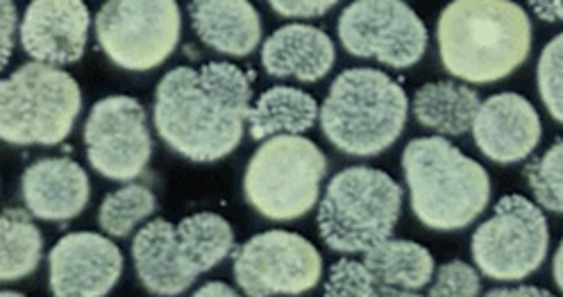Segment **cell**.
<instances>
[{
  "instance_id": "6da1fadb",
  "label": "cell",
  "mask_w": 563,
  "mask_h": 297,
  "mask_svg": "<svg viewBox=\"0 0 563 297\" xmlns=\"http://www.w3.org/2000/svg\"><path fill=\"white\" fill-rule=\"evenodd\" d=\"M251 96V78L230 62L178 66L155 89V130L185 160L214 164L241 143L253 107Z\"/></svg>"
},
{
  "instance_id": "7a4b0ae2",
  "label": "cell",
  "mask_w": 563,
  "mask_h": 297,
  "mask_svg": "<svg viewBox=\"0 0 563 297\" xmlns=\"http://www.w3.org/2000/svg\"><path fill=\"white\" fill-rule=\"evenodd\" d=\"M439 55L452 78L505 80L532 51V23L514 0H452L437 25Z\"/></svg>"
},
{
  "instance_id": "3957f363",
  "label": "cell",
  "mask_w": 563,
  "mask_h": 297,
  "mask_svg": "<svg viewBox=\"0 0 563 297\" xmlns=\"http://www.w3.org/2000/svg\"><path fill=\"white\" fill-rule=\"evenodd\" d=\"M402 170L411 211L430 230H464L490 202L486 168L443 136L409 141L402 153Z\"/></svg>"
},
{
  "instance_id": "277c9868",
  "label": "cell",
  "mask_w": 563,
  "mask_h": 297,
  "mask_svg": "<svg viewBox=\"0 0 563 297\" xmlns=\"http://www.w3.org/2000/svg\"><path fill=\"white\" fill-rule=\"evenodd\" d=\"M232 252V226L211 211L187 216L178 226L155 218L132 241L136 277L151 295L159 297L183 295L200 275L217 268Z\"/></svg>"
},
{
  "instance_id": "5b68a950",
  "label": "cell",
  "mask_w": 563,
  "mask_h": 297,
  "mask_svg": "<svg viewBox=\"0 0 563 297\" xmlns=\"http://www.w3.org/2000/svg\"><path fill=\"white\" fill-rule=\"evenodd\" d=\"M407 114V94L391 76L375 68H347L332 82L319 119L336 151L375 157L400 139Z\"/></svg>"
},
{
  "instance_id": "8992f818",
  "label": "cell",
  "mask_w": 563,
  "mask_h": 297,
  "mask_svg": "<svg viewBox=\"0 0 563 297\" xmlns=\"http://www.w3.org/2000/svg\"><path fill=\"white\" fill-rule=\"evenodd\" d=\"M402 200V187L389 173L352 166L330 179L316 226L330 250L364 254L394 234Z\"/></svg>"
},
{
  "instance_id": "52a82bcc",
  "label": "cell",
  "mask_w": 563,
  "mask_h": 297,
  "mask_svg": "<svg viewBox=\"0 0 563 297\" xmlns=\"http://www.w3.org/2000/svg\"><path fill=\"white\" fill-rule=\"evenodd\" d=\"M80 109L74 76L32 59L0 82V136L10 145H57L74 130Z\"/></svg>"
},
{
  "instance_id": "ba28073f",
  "label": "cell",
  "mask_w": 563,
  "mask_h": 297,
  "mask_svg": "<svg viewBox=\"0 0 563 297\" xmlns=\"http://www.w3.org/2000/svg\"><path fill=\"white\" fill-rule=\"evenodd\" d=\"M325 173L328 160L313 141L300 134H277L266 139L251 157L243 175V194L266 220H300L319 202Z\"/></svg>"
},
{
  "instance_id": "9c48e42d",
  "label": "cell",
  "mask_w": 563,
  "mask_h": 297,
  "mask_svg": "<svg viewBox=\"0 0 563 297\" xmlns=\"http://www.w3.org/2000/svg\"><path fill=\"white\" fill-rule=\"evenodd\" d=\"M178 0H108L96 16V40L119 68L146 73L180 44Z\"/></svg>"
},
{
  "instance_id": "30bf717a",
  "label": "cell",
  "mask_w": 563,
  "mask_h": 297,
  "mask_svg": "<svg viewBox=\"0 0 563 297\" xmlns=\"http://www.w3.org/2000/svg\"><path fill=\"white\" fill-rule=\"evenodd\" d=\"M548 250L550 228L543 211L518 194L500 198L471 241L475 266L496 282H520L534 275Z\"/></svg>"
},
{
  "instance_id": "8fae6325",
  "label": "cell",
  "mask_w": 563,
  "mask_h": 297,
  "mask_svg": "<svg viewBox=\"0 0 563 297\" xmlns=\"http://www.w3.org/2000/svg\"><path fill=\"white\" fill-rule=\"evenodd\" d=\"M339 40L352 57L411 68L428 51V28L402 0H352L339 16Z\"/></svg>"
},
{
  "instance_id": "7c38bea8",
  "label": "cell",
  "mask_w": 563,
  "mask_h": 297,
  "mask_svg": "<svg viewBox=\"0 0 563 297\" xmlns=\"http://www.w3.org/2000/svg\"><path fill=\"white\" fill-rule=\"evenodd\" d=\"M232 273L236 286L251 297L302 295L321 282L323 258L305 237L271 230L234 252Z\"/></svg>"
},
{
  "instance_id": "4fadbf2b",
  "label": "cell",
  "mask_w": 563,
  "mask_h": 297,
  "mask_svg": "<svg viewBox=\"0 0 563 297\" xmlns=\"http://www.w3.org/2000/svg\"><path fill=\"white\" fill-rule=\"evenodd\" d=\"M91 168L112 182H132L146 170L153 155L146 109L132 96L98 100L85 123Z\"/></svg>"
},
{
  "instance_id": "5bb4252c",
  "label": "cell",
  "mask_w": 563,
  "mask_h": 297,
  "mask_svg": "<svg viewBox=\"0 0 563 297\" xmlns=\"http://www.w3.org/2000/svg\"><path fill=\"white\" fill-rule=\"evenodd\" d=\"M121 273V248L96 232H70L48 252V286L57 297H102Z\"/></svg>"
},
{
  "instance_id": "9a60e30c",
  "label": "cell",
  "mask_w": 563,
  "mask_h": 297,
  "mask_svg": "<svg viewBox=\"0 0 563 297\" xmlns=\"http://www.w3.org/2000/svg\"><path fill=\"white\" fill-rule=\"evenodd\" d=\"M89 25L85 0H32L21 21V46L34 62L76 64L85 55Z\"/></svg>"
},
{
  "instance_id": "2e32d148",
  "label": "cell",
  "mask_w": 563,
  "mask_h": 297,
  "mask_svg": "<svg viewBox=\"0 0 563 297\" xmlns=\"http://www.w3.org/2000/svg\"><path fill=\"white\" fill-rule=\"evenodd\" d=\"M479 153L503 166L530 157L541 141V119L520 94H496L479 105L473 123Z\"/></svg>"
},
{
  "instance_id": "e0dca14e",
  "label": "cell",
  "mask_w": 563,
  "mask_h": 297,
  "mask_svg": "<svg viewBox=\"0 0 563 297\" xmlns=\"http://www.w3.org/2000/svg\"><path fill=\"white\" fill-rule=\"evenodd\" d=\"M21 196L34 218L66 222L78 218L89 205L91 184L78 162L48 157L23 170Z\"/></svg>"
},
{
  "instance_id": "ac0fdd59",
  "label": "cell",
  "mask_w": 563,
  "mask_h": 297,
  "mask_svg": "<svg viewBox=\"0 0 563 297\" xmlns=\"http://www.w3.org/2000/svg\"><path fill=\"white\" fill-rule=\"evenodd\" d=\"M336 48L330 36L305 23L275 30L262 46V66L268 76L298 82H319L332 70Z\"/></svg>"
},
{
  "instance_id": "d6986e66",
  "label": "cell",
  "mask_w": 563,
  "mask_h": 297,
  "mask_svg": "<svg viewBox=\"0 0 563 297\" xmlns=\"http://www.w3.org/2000/svg\"><path fill=\"white\" fill-rule=\"evenodd\" d=\"M189 19L198 40L230 57H249L262 42V19L251 0H191Z\"/></svg>"
},
{
  "instance_id": "ffe728a7",
  "label": "cell",
  "mask_w": 563,
  "mask_h": 297,
  "mask_svg": "<svg viewBox=\"0 0 563 297\" xmlns=\"http://www.w3.org/2000/svg\"><path fill=\"white\" fill-rule=\"evenodd\" d=\"M377 295H416L434 279V256L426 245L407 239H386L364 252Z\"/></svg>"
},
{
  "instance_id": "44dd1931",
  "label": "cell",
  "mask_w": 563,
  "mask_h": 297,
  "mask_svg": "<svg viewBox=\"0 0 563 297\" xmlns=\"http://www.w3.org/2000/svg\"><path fill=\"white\" fill-rule=\"evenodd\" d=\"M479 94L460 82H428L413 96L416 121L441 136H464L473 130Z\"/></svg>"
},
{
  "instance_id": "7402d4cb",
  "label": "cell",
  "mask_w": 563,
  "mask_h": 297,
  "mask_svg": "<svg viewBox=\"0 0 563 297\" xmlns=\"http://www.w3.org/2000/svg\"><path fill=\"white\" fill-rule=\"evenodd\" d=\"M321 117L313 96L296 87L266 89L251 107L249 132L253 141H266L277 134H302Z\"/></svg>"
},
{
  "instance_id": "603a6c76",
  "label": "cell",
  "mask_w": 563,
  "mask_h": 297,
  "mask_svg": "<svg viewBox=\"0 0 563 297\" xmlns=\"http://www.w3.org/2000/svg\"><path fill=\"white\" fill-rule=\"evenodd\" d=\"M34 216L19 207H8L0 218V282L30 277L42 264L44 237Z\"/></svg>"
},
{
  "instance_id": "cb8c5ba5",
  "label": "cell",
  "mask_w": 563,
  "mask_h": 297,
  "mask_svg": "<svg viewBox=\"0 0 563 297\" xmlns=\"http://www.w3.org/2000/svg\"><path fill=\"white\" fill-rule=\"evenodd\" d=\"M157 209L155 194L144 184H125L102 200L98 211L100 230L112 239H128L136 226L151 218Z\"/></svg>"
},
{
  "instance_id": "d4e9b609",
  "label": "cell",
  "mask_w": 563,
  "mask_h": 297,
  "mask_svg": "<svg viewBox=\"0 0 563 297\" xmlns=\"http://www.w3.org/2000/svg\"><path fill=\"white\" fill-rule=\"evenodd\" d=\"M525 179L541 207L563 213V139L554 141L541 157L527 164Z\"/></svg>"
},
{
  "instance_id": "484cf974",
  "label": "cell",
  "mask_w": 563,
  "mask_h": 297,
  "mask_svg": "<svg viewBox=\"0 0 563 297\" xmlns=\"http://www.w3.org/2000/svg\"><path fill=\"white\" fill-rule=\"evenodd\" d=\"M537 85L550 117L563 123V32L543 48L537 66Z\"/></svg>"
},
{
  "instance_id": "4316f807",
  "label": "cell",
  "mask_w": 563,
  "mask_h": 297,
  "mask_svg": "<svg viewBox=\"0 0 563 297\" xmlns=\"http://www.w3.org/2000/svg\"><path fill=\"white\" fill-rule=\"evenodd\" d=\"M325 295L330 297H373L377 295V286L373 279V273L364 262H357V258H339V262L332 266L328 284H325Z\"/></svg>"
},
{
  "instance_id": "83f0119b",
  "label": "cell",
  "mask_w": 563,
  "mask_h": 297,
  "mask_svg": "<svg viewBox=\"0 0 563 297\" xmlns=\"http://www.w3.org/2000/svg\"><path fill=\"white\" fill-rule=\"evenodd\" d=\"M482 290V279L473 266L466 262H448L437 271V277L430 282V295H464L473 297Z\"/></svg>"
},
{
  "instance_id": "f1b7e54d",
  "label": "cell",
  "mask_w": 563,
  "mask_h": 297,
  "mask_svg": "<svg viewBox=\"0 0 563 297\" xmlns=\"http://www.w3.org/2000/svg\"><path fill=\"white\" fill-rule=\"evenodd\" d=\"M339 0H268L275 14L285 19H319L325 16Z\"/></svg>"
},
{
  "instance_id": "f546056e",
  "label": "cell",
  "mask_w": 563,
  "mask_h": 297,
  "mask_svg": "<svg viewBox=\"0 0 563 297\" xmlns=\"http://www.w3.org/2000/svg\"><path fill=\"white\" fill-rule=\"evenodd\" d=\"M0 8H3V68H8L16 42V28H19V12L14 8V0H0Z\"/></svg>"
},
{
  "instance_id": "4dcf8cb0",
  "label": "cell",
  "mask_w": 563,
  "mask_h": 297,
  "mask_svg": "<svg viewBox=\"0 0 563 297\" xmlns=\"http://www.w3.org/2000/svg\"><path fill=\"white\" fill-rule=\"evenodd\" d=\"M532 12L548 23H561L563 21V0H527Z\"/></svg>"
},
{
  "instance_id": "1f68e13d",
  "label": "cell",
  "mask_w": 563,
  "mask_h": 297,
  "mask_svg": "<svg viewBox=\"0 0 563 297\" xmlns=\"http://www.w3.org/2000/svg\"><path fill=\"white\" fill-rule=\"evenodd\" d=\"M488 295H539V297H548L550 293L548 290H543V288H539V286H507V288H493V290H488Z\"/></svg>"
},
{
  "instance_id": "d6a6232c",
  "label": "cell",
  "mask_w": 563,
  "mask_h": 297,
  "mask_svg": "<svg viewBox=\"0 0 563 297\" xmlns=\"http://www.w3.org/2000/svg\"><path fill=\"white\" fill-rule=\"evenodd\" d=\"M194 295L196 297H200V295H228V297H234L236 290L232 286L223 284V282H207L198 290H194Z\"/></svg>"
},
{
  "instance_id": "836d02e7",
  "label": "cell",
  "mask_w": 563,
  "mask_h": 297,
  "mask_svg": "<svg viewBox=\"0 0 563 297\" xmlns=\"http://www.w3.org/2000/svg\"><path fill=\"white\" fill-rule=\"evenodd\" d=\"M552 275H554V284H556V288L563 293V241L559 243V248H556V252H554Z\"/></svg>"
}]
</instances>
